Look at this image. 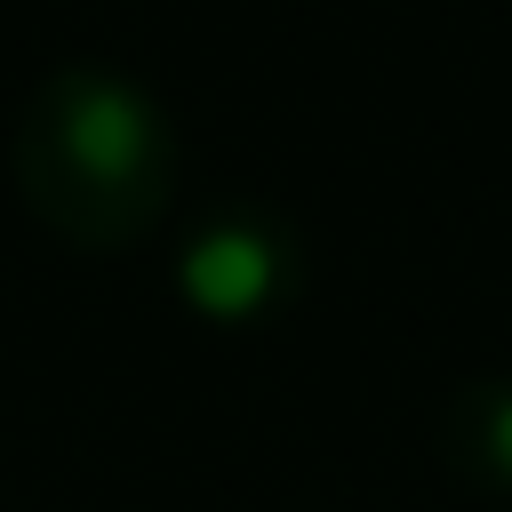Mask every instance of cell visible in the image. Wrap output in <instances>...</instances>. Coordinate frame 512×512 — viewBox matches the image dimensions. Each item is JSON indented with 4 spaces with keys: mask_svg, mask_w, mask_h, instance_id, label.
<instances>
[{
    "mask_svg": "<svg viewBox=\"0 0 512 512\" xmlns=\"http://www.w3.org/2000/svg\"><path fill=\"white\" fill-rule=\"evenodd\" d=\"M440 464L472 488L512 496V376H480L440 416Z\"/></svg>",
    "mask_w": 512,
    "mask_h": 512,
    "instance_id": "3",
    "label": "cell"
},
{
    "mask_svg": "<svg viewBox=\"0 0 512 512\" xmlns=\"http://www.w3.org/2000/svg\"><path fill=\"white\" fill-rule=\"evenodd\" d=\"M296 272H304V264H296V232H288V216H272V208H216V216L184 240V256H176L184 304H192L200 320H224V328L288 304V296H296Z\"/></svg>",
    "mask_w": 512,
    "mask_h": 512,
    "instance_id": "2",
    "label": "cell"
},
{
    "mask_svg": "<svg viewBox=\"0 0 512 512\" xmlns=\"http://www.w3.org/2000/svg\"><path fill=\"white\" fill-rule=\"evenodd\" d=\"M176 120L104 64H56L16 120V192L48 240L120 256L176 208Z\"/></svg>",
    "mask_w": 512,
    "mask_h": 512,
    "instance_id": "1",
    "label": "cell"
}]
</instances>
